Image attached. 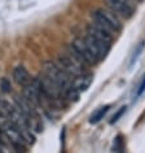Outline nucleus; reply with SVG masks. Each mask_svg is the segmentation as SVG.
<instances>
[{"mask_svg": "<svg viewBox=\"0 0 145 153\" xmlns=\"http://www.w3.org/2000/svg\"><path fill=\"white\" fill-rule=\"evenodd\" d=\"M64 94H65V99H66L69 102H75V101H78V100H79V96H81V94H79L77 90L72 88V87L67 88Z\"/></svg>", "mask_w": 145, "mask_h": 153, "instance_id": "nucleus-9", "label": "nucleus"}, {"mask_svg": "<svg viewBox=\"0 0 145 153\" xmlns=\"http://www.w3.org/2000/svg\"><path fill=\"white\" fill-rule=\"evenodd\" d=\"M91 18H92L93 24L101 26L102 29H105L106 31H109L112 34L121 33L122 29H123L122 20L110 9H105V8L95 9L91 13Z\"/></svg>", "mask_w": 145, "mask_h": 153, "instance_id": "nucleus-1", "label": "nucleus"}, {"mask_svg": "<svg viewBox=\"0 0 145 153\" xmlns=\"http://www.w3.org/2000/svg\"><path fill=\"white\" fill-rule=\"evenodd\" d=\"M144 47H145V42H141L140 44H137V47L135 48V51H133L132 56H131V60H129V66H132V65L135 64V61L139 59V55H141V53H143Z\"/></svg>", "mask_w": 145, "mask_h": 153, "instance_id": "nucleus-10", "label": "nucleus"}, {"mask_svg": "<svg viewBox=\"0 0 145 153\" xmlns=\"http://www.w3.org/2000/svg\"><path fill=\"white\" fill-rule=\"evenodd\" d=\"M12 76H13L14 82H16L17 85L22 86V87L29 85V83L31 82V76H30L27 69H26L25 66H22V65H18V66H16L13 69Z\"/></svg>", "mask_w": 145, "mask_h": 153, "instance_id": "nucleus-7", "label": "nucleus"}, {"mask_svg": "<svg viewBox=\"0 0 145 153\" xmlns=\"http://www.w3.org/2000/svg\"><path fill=\"white\" fill-rule=\"evenodd\" d=\"M109 109H110V105H104V106H101V108L96 109V110H95V112L92 113V116L90 117V123H91V125L98 123V122H100L102 118L106 116V113L109 112Z\"/></svg>", "mask_w": 145, "mask_h": 153, "instance_id": "nucleus-8", "label": "nucleus"}, {"mask_svg": "<svg viewBox=\"0 0 145 153\" xmlns=\"http://www.w3.org/2000/svg\"><path fill=\"white\" fill-rule=\"evenodd\" d=\"M124 112H126V106H122V108H121V109L118 110V112H117V113L112 117V120H110V123H115V122H117L118 120H119V117H121Z\"/></svg>", "mask_w": 145, "mask_h": 153, "instance_id": "nucleus-12", "label": "nucleus"}, {"mask_svg": "<svg viewBox=\"0 0 145 153\" xmlns=\"http://www.w3.org/2000/svg\"><path fill=\"white\" fill-rule=\"evenodd\" d=\"M145 91V74H144V78H143V81H141V83H140V86H139V90H137V96H140L141 94H143Z\"/></svg>", "mask_w": 145, "mask_h": 153, "instance_id": "nucleus-13", "label": "nucleus"}, {"mask_svg": "<svg viewBox=\"0 0 145 153\" xmlns=\"http://www.w3.org/2000/svg\"><path fill=\"white\" fill-rule=\"evenodd\" d=\"M0 90L4 94H9L10 91H12V83H10V81L7 76L0 78Z\"/></svg>", "mask_w": 145, "mask_h": 153, "instance_id": "nucleus-11", "label": "nucleus"}, {"mask_svg": "<svg viewBox=\"0 0 145 153\" xmlns=\"http://www.w3.org/2000/svg\"><path fill=\"white\" fill-rule=\"evenodd\" d=\"M41 73H44V74L47 75L51 81L55 82L56 85L64 91V92L67 88H70L71 87L72 78L71 76H69L66 73L61 69V66L56 62V61H52V60L44 61L43 62V71Z\"/></svg>", "mask_w": 145, "mask_h": 153, "instance_id": "nucleus-2", "label": "nucleus"}, {"mask_svg": "<svg viewBox=\"0 0 145 153\" xmlns=\"http://www.w3.org/2000/svg\"><path fill=\"white\" fill-rule=\"evenodd\" d=\"M0 101H1V99H0Z\"/></svg>", "mask_w": 145, "mask_h": 153, "instance_id": "nucleus-15", "label": "nucleus"}, {"mask_svg": "<svg viewBox=\"0 0 145 153\" xmlns=\"http://www.w3.org/2000/svg\"><path fill=\"white\" fill-rule=\"evenodd\" d=\"M56 62L58 64L61 69H62L69 76H71V78H77V76L84 74L86 69H87V65H84L78 59H75V57L70 55L69 52H66L62 56H60Z\"/></svg>", "mask_w": 145, "mask_h": 153, "instance_id": "nucleus-3", "label": "nucleus"}, {"mask_svg": "<svg viewBox=\"0 0 145 153\" xmlns=\"http://www.w3.org/2000/svg\"><path fill=\"white\" fill-rule=\"evenodd\" d=\"M108 8L114 12L118 17L129 20L136 12L135 1L133 0H106Z\"/></svg>", "mask_w": 145, "mask_h": 153, "instance_id": "nucleus-4", "label": "nucleus"}, {"mask_svg": "<svg viewBox=\"0 0 145 153\" xmlns=\"http://www.w3.org/2000/svg\"><path fill=\"white\" fill-rule=\"evenodd\" d=\"M133 1H137V3H141V1H144V0H133Z\"/></svg>", "mask_w": 145, "mask_h": 153, "instance_id": "nucleus-14", "label": "nucleus"}, {"mask_svg": "<svg viewBox=\"0 0 145 153\" xmlns=\"http://www.w3.org/2000/svg\"><path fill=\"white\" fill-rule=\"evenodd\" d=\"M87 35H90L91 38H93V39H96V40H100L108 45H112V43H113V34L106 31L105 29H102L101 26L93 24V22L87 25Z\"/></svg>", "mask_w": 145, "mask_h": 153, "instance_id": "nucleus-5", "label": "nucleus"}, {"mask_svg": "<svg viewBox=\"0 0 145 153\" xmlns=\"http://www.w3.org/2000/svg\"><path fill=\"white\" fill-rule=\"evenodd\" d=\"M92 82H93V75L91 73H84V74L74 78V81L71 83V87L74 90H77L79 94H82V92H86L90 88Z\"/></svg>", "mask_w": 145, "mask_h": 153, "instance_id": "nucleus-6", "label": "nucleus"}]
</instances>
